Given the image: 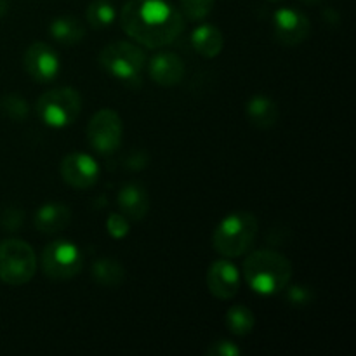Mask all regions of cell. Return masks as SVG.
<instances>
[{
    "instance_id": "6da1fadb",
    "label": "cell",
    "mask_w": 356,
    "mask_h": 356,
    "mask_svg": "<svg viewBox=\"0 0 356 356\" xmlns=\"http://www.w3.org/2000/svg\"><path fill=\"white\" fill-rule=\"evenodd\" d=\"M120 26L138 44L160 49L184 30V17L167 0H129L120 10Z\"/></svg>"
},
{
    "instance_id": "83f0119b",
    "label": "cell",
    "mask_w": 356,
    "mask_h": 356,
    "mask_svg": "<svg viewBox=\"0 0 356 356\" xmlns=\"http://www.w3.org/2000/svg\"><path fill=\"white\" fill-rule=\"evenodd\" d=\"M9 10V0H0V17H3Z\"/></svg>"
},
{
    "instance_id": "d4e9b609",
    "label": "cell",
    "mask_w": 356,
    "mask_h": 356,
    "mask_svg": "<svg viewBox=\"0 0 356 356\" xmlns=\"http://www.w3.org/2000/svg\"><path fill=\"white\" fill-rule=\"evenodd\" d=\"M285 294H287V301L291 302V305H296V306H306L309 305V302L313 301V298H315V294H313V291L309 287H306V285H292V287H285L284 289Z\"/></svg>"
},
{
    "instance_id": "7402d4cb",
    "label": "cell",
    "mask_w": 356,
    "mask_h": 356,
    "mask_svg": "<svg viewBox=\"0 0 356 356\" xmlns=\"http://www.w3.org/2000/svg\"><path fill=\"white\" fill-rule=\"evenodd\" d=\"M0 110L7 118L14 122H24L30 115V106L19 94H6L0 101Z\"/></svg>"
},
{
    "instance_id": "30bf717a",
    "label": "cell",
    "mask_w": 356,
    "mask_h": 356,
    "mask_svg": "<svg viewBox=\"0 0 356 356\" xmlns=\"http://www.w3.org/2000/svg\"><path fill=\"white\" fill-rule=\"evenodd\" d=\"M23 66L35 82H51L61 72V59L51 45L35 42L24 51Z\"/></svg>"
},
{
    "instance_id": "ffe728a7",
    "label": "cell",
    "mask_w": 356,
    "mask_h": 356,
    "mask_svg": "<svg viewBox=\"0 0 356 356\" xmlns=\"http://www.w3.org/2000/svg\"><path fill=\"white\" fill-rule=\"evenodd\" d=\"M226 325H228L229 332L235 334V336H249L256 327V316H254L252 309L247 308V306L235 305L226 313Z\"/></svg>"
},
{
    "instance_id": "d6986e66",
    "label": "cell",
    "mask_w": 356,
    "mask_h": 356,
    "mask_svg": "<svg viewBox=\"0 0 356 356\" xmlns=\"http://www.w3.org/2000/svg\"><path fill=\"white\" fill-rule=\"evenodd\" d=\"M92 278L101 287H120L125 280V268L113 257H101L92 264Z\"/></svg>"
},
{
    "instance_id": "5b68a950",
    "label": "cell",
    "mask_w": 356,
    "mask_h": 356,
    "mask_svg": "<svg viewBox=\"0 0 356 356\" xmlns=\"http://www.w3.org/2000/svg\"><path fill=\"white\" fill-rule=\"evenodd\" d=\"M37 273V256L28 242L9 238L0 242V282L19 287Z\"/></svg>"
},
{
    "instance_id": "5bb4252c",
    "label": "cell",
    "mask_w": 356,
    "mask_h": 356,
    "mask_svg": "<svg viewBox=\"0 0 356 356\" xmlns=\"http://www.w3.org/2000/svg\"><path fill=\"white\" fill-rule=\"evenodd\" d=\"M118 207L125 218L143 221L149 211V195L141 184L127 183L118 191Z\"/></svg>"
},
{
    "instance_id": "52a82bcc",
    "label": "cell",
    "mask_w": 356,
    "mask_h": 356,
    "mask_svg": "<svg viewBox=\"0 0 356 356\" xmlns=\"http://www.w3.org/2000/svg\"><path fill=\"white\" fill-rule=\"evenodd\" d=\"M42 271L52 280H72L82 271V254L79 247L66 240L49 243L40 256Z\"/></svg>"
},
{
    "instance_id": "9c48e42d",
    "label": "cell",
    "mask_w": 356,
    "mask_h": 356,
    "mask_svg": "<svg viewBox=\"0 0 356 356\" xmlns=\"http://www.w3.org/2000/svg\"><path fill=\"white\" fill-rule=\"evenodd\" d=\"M312 23L308 16L294 7H282L273 14V31L275 38L282 45L294 47V45L302 44L308 38Z\"/></svg>"
},
{
    "instance_id": "f546056e",
    "label": "cell",
    "mask_w": 356,
    "mask_h": 356,
    "mask_svg": "<svg viewBox=\"0 0 356 356\" xmlns=\"http://www.w3.org/2000/svg\"><path fill=\"white\" fill-rule=\"evenodd\" d=\"M270 2H278V0H270Z\"/></svg>"
},
{
    "instance_id": "9a60e30c",
    "label": "cell",
    "mask_w": 356,
    "mask_h": 356,
    "mask_svg": "<svg viewBox=\"0 0 356 356\" xmlns=\"http://www.w3.org/2000/svg\"><path fill=\"white\" fill-rule=\"evenodd\" d=\"M72 221V211L68 205L61 202H49L38 207L35 212V228L45 235H54V233L63 232Z\"/></svg>"
},
{
    "instance_id": "4fadbf2b",
    "label": "cell",
    "mask_w": 356,
    "mask_h": 356,
    "mask_svg": "<svg viewBox=\"0 0 356 356\" xmlns=\"http://www.w3.org/2000/svg\"><path fill=\"white\" fill-rule=\"evenodd\" d=\"M184 63L176 52H159L152 58L148 65L149 79L163 87L177 86L184 79Z\"/></svg>"
},
{
    "instance_id": "8992f818",
    "label": "cell",
    "mask_w": 356,
    "mask_h": 356,
    "mask_svg": "<svg viewBox=\"0 0 356 356\" xmlns=\"http://www.w3.org/2000/svg\"><path fill=\"white\" fill-rule=\"evenodd\" d=\"M99 65L108 75L122 82H134L145 70L146 56L138 45L118 40L111 42L101 51Z\"/></svg>"
},
{
    "instance_id": "cb8c5ba5",
    "label": "cell",
    "mask_w": 356,
    "mask_h": 356,
    "mask_svg": "<svg viewBox=\"0 0 356 356\" xmlns=\"http://www.w3.org/2000/svg\"><path fill=\"white\" fill-rule=\"evenodd\" d=\"M106 232L111 238L122 240L131 232V222L124 214H110L106 219Z\"/></svg>"
},
{
    "instance_id": "3957f363",
    "label": "cell",
    "mask_w": 356,
    "mask_h": 356,
    "mask_svg": "<svg viewBox=\"0 0 356 356\" xmlns=\"http://www.w3.org/2000/svg\"><path fill=\"white\" fill-rule=\"evenodd\" d=\"M259 222L252 212H233L219 221L212 235V245L219 256L235 259L254 245Z\"/></svg>"
},
{
    "instance_id": "44dd1931",
    "label": "cell",
    "mask_w": 356,
    "mask_h": 356,
    "mask_svg": "<svg viewBox=\"0 0 356 356\" xmlns=\"http://www.w3.org/2000/svg\"><path fill=\"white\" fill-rule=\"evenodd\" d=\"M117 19V9L108 0H92L87 7V21L92 28H108Z\"/></svg>"
},
{
    "instance_id": "ba28073f",
    "label": "cell",
    "mask_w": 356,
    "mask_h": 356,
    "mask_svg": "<svg viewBox=\"0 0 356 356\" xmlns=\"http://www.w3.org/2000/svg\"><path fill=\"white\" fill-rule=\"evenodd\" d=\"M124 124L117 111L110 108L96 111L87 124V141L99 155H111L122 145Z\"/></svg>"
},
{
    "instance_id": "484cf974",
    "label": "cell",
    "mask_w": 356,
    "mask_h": 356,
    "mask_svg": "<svg viewBox=\"0 0 356 356\" xmlns=\"http://www.w3.org/2000/svg\"><path fill=\"white\" fill-rule=\"evenodd\" d=\"M209 356H240V348L236 344L229 343V341H216L209 346Z\"/></svg>"
},
{
    "instance_id": "277c9868",
    "label": "cell",
    "mask_w": 356,
    "mask_h": 356,
    "mask_svg": "<svg viewBox=\"0 0 356 356\" xmlns=\"http://www.w3.org/2000/svg\"><path fill=\"white\" fill-rule=\"evenodd\" d=\"M82 110V97L73 87H58L42 94L35 103V111L42 124L52 129L72 125Z\"/></svg>"
},
{
    "instance_id": "e0dca14e",
    "label": "cell",
    "mask_w": 356,
    "mask_h": 356,
    "mask_svg": "<svg viewBox=\"0 0 356 356\" xmlns=\"http://www.w3.org/2000/svg\"><path fill=\"white\" fill-rule=\"evenodd\" d=\"M245 113L249 122L259 129H270L277 124L278 120V106L273 99L268 96L257 94L247 101Z\"/></svg>"
},
{
    "instance_id": "8fae6325",
    "label": "cell",
    "mask_w": 356,
    "mask_h": 356,
    "mask_svg": "<svg viewBox=\"0 0 356 356\" xmlns=\"http://www.w3.org/2000/svg\"><path fill=\"white\" fill-rule=\"evenodd\" d=\"M61 177L75 190H87L99 179V165L87 153H70L61 160Z\"/></svg>"
},
{
    "instance_id": "7a4b0ae2",
    "label": "cell",
    "mask_w": 356,
    "mask_h": 356,
    "mask_svg": "<svg viewBox=\"0 0 356 356\" xmlns=\"http://www.w3.org/2000/svg\"><path fill=\"white\" fill-rule=\"evenodd\" d=\"M243 278L256 294H280L292 278V264L284 254L257 250L243 263Z\"/></svg>"
},
{
    "instance_id": "603a6c76",
    "label": "cell",
    "mask_w": 356,
    "mask_h": 356,
    "mask_svg": "<svg viewBox=\"0 0 356 356\" xmlns=\"http://www.w3.org/2000/svg\"><path fill=\"white\" fill-rule=\"evenodd\" d=\"M216 0H179L181 14L191 21L205 19L214 9Z\"/></svg>"
},
{
    "instance_id": "4316f807",
    "label": "cell",
    "mask_w": 356,
    "mask_h": 356,
    "mask_svg": "<svg viewBox=\"0 0 356 356\" xmlns=\"http://www.w3.org/2000/svg\"><path fill=\"white\" fill-rule=\"evenodd\" d=\"M23 216H24V212L17 211V209H14V207L7 209V211L3 212V216H2L3 226H6L7 229H16V228H14V222L13 221H16L17 225L21 226V222H23Z\"/></svg>"
},
{
    "instance_id": "2e32d148",
    "label": "cell",
    "mask_w": 356,
    "mask_h": 356,
    "mask_svg": "<svg viewBox=\"0 0 356 356\" xmlns=\"http://www.w3.org/2000/svg\"><path fill=\"white\" fill-rule=\"evenodd\" d=\"M190 42L197 54L209 59L221 54L222 47H225L222 31L218 26H214V24H200V26L195 28Z\"/></svg>"
},
{
    "instance_id": "f1b7e54d",
    "label": "cell",
    "mask_w": 356,
    "mask_h": 356,
    "mask_svg": "<svg viewBox=\"0 0 356 356\" xmlns=\"http://www.w3.org/2000/svg\"><path fill=\"white\" fill-rule=\"evenodd\" d=\"M302 2H306V3H318V2H322V0H302Z\"/></svg>"
},
{
    "instance_id": "ac0fdd59",
    "label": "cell",
    "mask_w": 356,
    "mask_h": 356,
    "mask_svg": "<svg viewBox=\"0 0 356 356\" xmlns=\"http://www.w3.org/2000/svg\"><path fill=\"white\" fill-rule=\"evenodd\" d=\"M49 33L56 42L65 45L79 44L86 37V28L76 17L59 16L49 24Z\"/></svg>"
},
{
    "instance_id": "7c38bea8",
    "label": "cell",
    "mask_w": 356,
    "mask_h": 356,
    "mask_svg": "<svg viewBox=\"0 0 356 356\" xmlns=\"http://www.w3.org/2000/svg\"><path fill=\"white\" fill-rule=\"evenodd\" d=\"M207 289L214 298L228 301L233 299L240 291V284H242V277H240L238 270L232 261L218 259L209 266L207 277Z\"/></svg>"
}]
</instances>
